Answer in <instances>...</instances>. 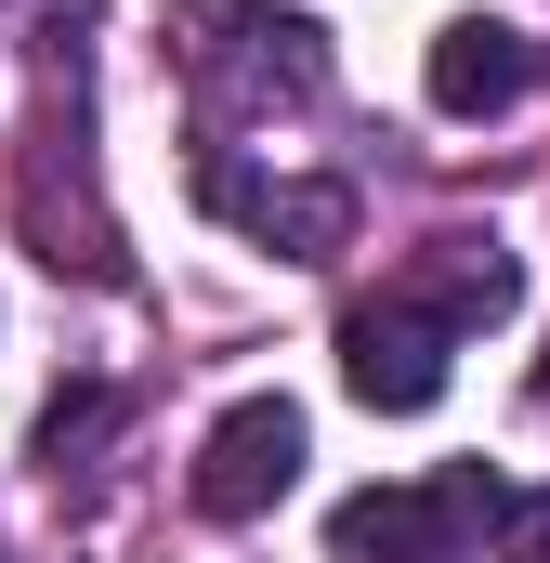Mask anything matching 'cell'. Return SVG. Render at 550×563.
<instances>
[{
	"label": "cell",
	"instance_id": "obj_10",
	"mask_svg": "<svg viewBox=\"0 0 550 563\" xmlns=\"http://www.w3.org/2000/svg\"><path fill=\"white\" fill-rule=\"evenodd\" d=\"M538 407H550V367H538Z\"/></svg>",
	"mask_w": 550,
	"mask_h": 563
},
{
	"label": "cell",
	"instance_id": "obj_5",
	"mask_svg": "<svg viewBox=\"0 0 550 563\" xmlns=\"http://www.w3.org/2000/svg\"><path fill=\"white\" fill-rule=\"evenodd\" d=\"M446 354H459V341L419 314L407 288L341 314V380H354V407H381V420H419V407L446 394Z\"/></svg>",
	"mask_w": 550,
	"mask_h": 563
},
{
	"label": "cell",
	"instance_id": "obj_7",
	"mask_svg": "<svg viewBox=\"0 0 550 563\" xmlns=\"http://www.w3.org/2000/svg\"><path fill=\"white\" fill-rule=\"evenodd\" d=\"M525 79H538V40L525 26H498V13L432 26V106L446 119H498V106H525Z\"/></svg>",
	"mask_w": 550,
	"mask_h": 563
},
{
	"label": "cell",
	"instance_id": "obj_3",
	"mask_svg": "<svg viewBox=\"0 0 550 563\" xmlns=\"http://www.w3.org/2000/svg\"><path fill=\"white\" fill-rule=\"evenodd\" d=\"M197 210L210 223H237V236H263L275 263H341L354 250V184H328V170H250V157H197Z\"/></svg>",
	"mask_w": 550,
	"mask_h": 563
},
{
	"label": "cell",
	"instance_id": "obj_4",
	"mask_svg": "<svg viewBox=\"0 0 550 563\" xmlns=\"http://www.w3.org/2000/svg\"><path fill=\"white\" fill-rule=\"evenodd\" d=\"M301 459H315L301 407H288V394H237L223 420L197 432V472H184V485H197V511H210V525H263L275 498L301 485Z\"/></svg>",
	"mask_w": 550,
	"mask_h": 563
},
{
	"label": "cell",
	"instance_id": "obj_6",
	"mask_svg": "<svg viewBox=\"0 0 550 563\" xmlns=\"http://www.w3.org/2000/svg\"><path fill=\"white\" fill-rule=\"evenodd\" d=\"M407 301L446 328V341H472V328H498V314L525 301V263H512L498 236H432V250L407 263Z\"/></svg>",
	"mask_w": 550,
	"mask_h": 563
},
{
	"label": "cell",
	"instance_id": "obj_9",
	"mask_svg": "<svg viewBox=\"0 0 550 563\" xmlns=\"http://www.w3.org/2000/svg\"><path fill=\"white\" fill-rule=\"evenodd\" d=\"M498 563H550V485H525V498H498Z\"/></svg>",
	"mask_w": 550,
	"mask_h": 563
},
{
	"label": "cell",
	"instance_id": "obj_8",
	"mask_svg": "<svg viewBox=\"0 0 550 563\" xmlns=\"http://www.w3.org/2000/svg\"><path fill=\"white\" fill-rule=\"evenodd\" d=\"M106 432H119V394H106V380H79V394H53V407H40V459L66 472V459H92Z\"/></svg>",
	"mask_w": 550,
	"mask_h": 563
},
{
	"label": "cell",
	"instance_id": "obj_1",
	"mask_svg": "<svg viewBox=\"0 0 550 563\" xmlns=\"http://www.w3.org/2000/svg\"><path fill=\"white\" fill-rule=\"evenodd\" d=\"M170 66H184L197 119L237 132V119H275V106H315L328 92V26L263 13V0H184L170 13Z\"/></svg>",
	"mask_w": 550,
	"mask_h": 563
},
{
	"label": "cell",
	"instance_id": "obj_2",
	"mask_svg": "<svg viewBox=\"0 0 550 563\" xmlns=\"http://www.w3.org/2000/svg\"><path fill=\"white\" fill-rule=\"evenodd\" d=\"M498 472L485 459H459V472H432V485H367V498H341L328 511V563H472L485 551V525H498Z\"/></svg>",
	"mask_w": 550,
	"mask_h": 563
}]
</instances>
